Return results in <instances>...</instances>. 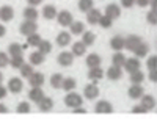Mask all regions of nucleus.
<instances>
[{"mask_svg":"<svg viewBox=\"0 0 157 119\" xmlns=\"http://www.w3.org/2000/svg\"><path fill=\"white\" fill-rule=\"evenodd\" d=\"M82 103H83V97L80 94H77V92H74V91H69L66 94V97H64V105L72 108V110L77 108V107H82Z\"/></svg>","mask_w":157,"mask_h":119,"instance_id":"1","label":"nucleus"},{"mask_svg":"<svg viewBox=\"0 0 157 119\" xmlns=\"http://www.w3.org/2000/svg\"><path fill=\"white\" fill-rule=\"evenodd\" d=\"M57 22L60 27H69V25L74 22V16H72V13L68 11V9H61L58 11V14H57Z\"/></svg>","mask_w":157,"mask_h":119,"instance_id":"2","label":"nucleus"},{"mask_svg":"<svg viewBox=\"0 0 157 119\" xmlns=\"http://www.w3.org/2000/svg\"><path fill=\"white\" fill-rule=\"evenodd\" d=\"M19 32L24 35V36H29L32 33H36L38 32V24L36 20H24L19 27Z\"/></svg>","mask_w":157,"mask_h":119,"instance_id":"3","label":"nucleus"},{"mask_svg":"<svg viewBox=\"0 0 157 119\" xmlns=\"http://www.w3.org/2000/svg\"><path fill=\"white\" fill-rule=\"evenodd\" d=\"M6 88H8V92L19 94V92H22V89H24V82L21 80V77H13V78H10Z\"/></svg>","mask_w":157,"mask_h":119,"instance_id":"4","label":"nucleus"},{"mask_svg":"<svg viewBox=\"0 0 157 119\" xmlns=\"http://www.w3.org/2000/svg\"><path fill=\"white\" fill-rule=\"evenodd\" d=\"M57 61H58V64L61 66V68H69V66H72V63H74V54L72 52H61V54H58V57H57Z\"/></svg>","mask_w":157,"mask_h":119,"instance_id":"5","label":"nucleus"},{"mask_svg":"<svg viewBox=\"0 0 157 119\" xmlns=\"http://www.w3.org/2000/svg\"><path fill=\"white\" fill-rule=\"evenodd\" d=\"M94 111L98 114H110V113H113V107L109 100H99L94 105Z\"/></svg>","mask_w":157,"mask_h":119,"instance_id":"6","label":"nucleus"},{"mask_svg":"<svg viewBox=\"0 0 157 119\" xmlns=\"http://www.w3.org/2000/svg\"><path fill=\"white\" fill-rule=\"evenodd\" d=\"M83 96L88 99V100H94L98 96H99V88H98V83H88L85 88H83Z\"/></svg>","mask_w":157,"mask_h":119,"instance_id":"7","label":"nucleus"},{"mask_svg":"<svg viewBox=\"0 0 157 119\" xmlns=\"http://www.w3.org/2000/svg\"><path fill=\"white\" fill-rule=\"evenodd\" d=\"M140 66H141L140 64V58L134 57V58H126V63H124L123 68L126 69L127 74H132V72H135V71L140 69Z\"/></svg>","mask_w":157,"mask_h":119,"instance_id":"8","label":"nucleus"},{"mask_svg":"<svg viewBox=\"0 0 157 119\" xmlns=\"http://www.w3.org/2000/svg\"><path fill=\"white\" fill-rule=\"evenodd\" d=\"M143 41V39L138 35H129L127 38H124V47L130 52H134V49Z\"/></svg>","mask_w":157,"mask_h":119,"instance_id":"9","label":"nucleus"},{"mask_svg":"<svg viewBox=\"0 0 157 119\" xmlns=\"http://www.w3.org/2000/svg\"><path fill=\"white\" fill-rule=\"evenodd\" d=\"M105 75H107V78L109 80H112V82H116V80H120V78L123 77V69L120 68V66H110V68L107 69V72H105Z\"/></svg>","mask_w":157,"mask_h":119,"instance_id":"10","label":"nucleus"},{"mask_svg":"<svg viewBox=\"0 0 157 119\" xmlns=\"http://www.w3.org/2000/svg\"><path fill=\"white\" fill-rule=\"evenodd\" d=\"M13 17H14V9H13L11 6H8V5L0 6V20L10 22V20H13Z\"/></svg>","mask_w":157,"mask_h":119,"instance_id":"11","label":"nucleus"},{"mask_svg":"<svg viewBox=\"0 0 157 119\" xmlns=\"http://www.w3.org/2000/svg\"><path fill=\"white\" fill-rule=\"evenodd\" d=\"M105 16H109L110 19H118L121 16V8H120V5H116V3H109L107 6H105Z\"/></svg>","mask_w":157,"mask_h":119,"instance_id":"12","label":"nucleus"},{"mask_svg":"<svg viewBox=\"0 0 157 119\" xmlns=\"http://www.w3.org/2000/svg\"><path fill=\"white\" fill-rule=\"evenodd\" d=\"M27 80H29L30 86H43L44 82H46V77H44L43 72H33Z\"/></svg>","mask_w":157,"mask_h":119,"instance_id":"13","label":"nucleus"},{"mask_svg":"<svg viewBox=\"0 0 157 119\" xmlns=\"http://www.w3.org/2000/svg\"><path fill=\"white\" fill-rule=\"evenodd\" d=\"M88 78H90L93 83L101 82L102 78H104V71L101 69V66H98V68H91V69L88 71Z\"/></svg>","mask_w":157,"mask_h":119,"instance_id":"14","label":"nucleus"},{"mask_svg":"<svg viewBox=\"0 0 157 119\" xmlns=\"http://www.w3.org/2000/svg\"><path fill=\"white\" fill-rule=\"evenodd\" d=\"M44 97V91L41 89V86H32V89L29 91V99L35 103H38Z\"/></svg>","mask_w":157,"mask_h":119,"instance_id":"15","label":"nucleus"},{"mask_svg":"<svg viewBox=\"0 0 157 119\" xmlns=\"http://www.w3.org/2000/svg\"><path fill=\"white\" fill-rule=\"evenodd\" d=\"M143 94H145V89H143L141 85H135V83H132V86L127 89V96H129L130 99H140Z\"/></svg>","mask_w":157,"mask_h":119,"instance_id":"16","label":"nucleus"},{"mask_svg":"<svg viewBox=\"0 0 157 119\" xmlns=\"http://www.w3.org/2000/svg\"><path fill=\"white\" fill-rule=\"evenodd\" d=\"M57 14H58V11H57V8H55L54 5H46V6L43 8V11H41V16H43L46 20L55 19Z\"/></svg>","mask_w":157,"mask_h":119,"instance_id":"17","label":"nucleus"},{"mask_svg":"<svg viewBox=\"0 0 157 119\" xmlns=\"http://www.w3.org/2000/svg\"><path fill=\"white\" fill-rule=\"evenodd\" d=\"M71 33L69 32H61V33H58V36H57V46H60V47H66V46H69L71 44Z\"/></svg>","mask_w":157,"mask_h":119,"instance_id":"18","label":"nucleus"},{"mask_svg":"<svg viewBox=\"0 0 157 119\" xmlns=\"http://www.w3.org/2000/svg\"><path fill=\"white\" fill-rule=\"evenodd\" d=\"M140 103H141L148 111H151V110L155 108V99H154L151 94H143V96L140 97Z\"/></svg>","mask_w":157,"mask_h":119,"instance_id":"19","label":"nucleus"},{"mask_svg":"<svg viewBox=\"0 0 157 119\" xmlns=\"http://www.w3.org/2000/svg\"><path fill=\"white\" fill-rule=\"evenodd\" d=\"M149 54V44L148 43H140L135 49H134V55L137 57V58H145L146 55Z\"/></svg>","mask_w":157,"mask_h":119,"instance_id":"20","label":"nucleus"},{"mask_svg":"<svg viewBox=\"0 0 157 119\" xmlns=\"http://www.w3.org/2000/svg\"><path fill=\"white\" fill-rule=\"evenodd\" d=\"M38 108H39V111H43V113H47V111H50L52 108H54V100H52L50 97H43L41 100L38 102Z\"/></svg>","mask_w":157,"mask_h":119,"instance_id":"21","label":"nucleus"},{"mask_svg":"<svg viewBox=\"0 0 157 119\" xmlns=\"http://www.w3.org/2000/svg\"><path fill=\"white\" fill-rule=\"evenodd\" d=\"M101 11L98 9V8H91L88 13H86V20H88V24L90 25H96L98 22H99V19H101Z\"/></svg>","mask_w":157,"mask_h":119,"instance_id":"22","label":"nucleus"},{"mask_svg":"<svg viewBox=\"0 0 157 119\" xmlns=\"http://www.w3.org/2000/svg\"><path fill=\"white\" fill-rule=\"evenodd\" d=\"M24 19L25 20H38V16H39V13L36 9V6H27L24 9Z\"/></svg>","mask_w":157,"mask_h":119,"instance_id":"23","label":"nucleus"},{"mask_svg":"<svg viewBox=\"0 0 157 119\" xmlns=\"http://www.w3.org/2000/svg\"><path fill=\"white\" fill-rule=\"evenodd\" d=\"M85 32V24L80 22V20H75L69 25V33L74 35V36H78V35H82Z\"/></svg>","mask_w":157,"mask_h":119,"instance_id":"24","label":"nucleus"},{"mask_svg":"<svg viewBox=\"0 0 157 119\" xmlns=\"http://www.w3.org/2000/svg\"><path fill=\"white\" fill-rule=\"evenodd\" d=\"M30 64H33V66H39V64H43L44 63V60H46V55L44 54H41L39 50H35V52H32L30 54Z\"/></svg>","mask_w":157,"mask_h":119,"instance_id":"25","label":"nucleus"},{"mask_svg":"<svg viewBox=\"0 0 157 119\" xmlns=\"http://www.w3.org/2000/svg\"><path fill=\"white\" fill-rule=\"evenodd\" d=\"M110 47H112L113 50H116V52L123 50V49H124V38L120 36V35L113 36V38L110 39Z\"/></svg>","mask_w":157,"mask_h":119,"instance_id":"26","label":"nucleus"},{"mask_svg":"<svg viewBox=\"0 0 157 119\" xmlns=\"http://www.w3.org/2000/svg\"><path fill=\"white\" fill-rule=\"evenodd\" d=\"M85 63H86V66H88V69H91V68H98V66H101L102 60H101V57H99L98 54H90V55L86 57Z\"/></svg>","mask_w":157,"mask_h":119,"instance_id":"27","label":"nucleus"},{"mask_svg":"<svg viewBox=\"0 0 157 119\" xmlns=\"http://www.w3.org/2000/svg\"><path fill=\"white\" fill-rule=\"evenodd\" d=\"M72 54L74 57H83L86 54V46L82 41H75L72 44Z\"/></svg>","mask_w":157,"mask_h":119,"instance_id":"28","label":"nucleus"},{"mask_svg":"<svg viewBox=\"0 0 157 119\" xmlns=\"http://www.w3.org/2000/svg\"><path fill=\"white\" fill-rule=\"evenodd\" d=\"M8 54H10V57H19L24 54V47L17 43H11L8 46Z\"/></svg>","mask_w":157,"mask_h":119,"instance_id":"29","label":"nucleus"},{"mask_svg":"<svg viewBox=\"0 0 157 119\" xmlns=\"http://www.w3.org/2000/svg\"><path fill=\"white\" fill-rule=\"evenodd\" d=\"M75 86H77V83H75V80H74L72 77H64V78H63V83H61L63 91H66V92L74 91V89H75Z\"/></svg>","mask_w":157,"mask_h":119,"instance_id":"30","label":"nucleus"},{"mask_svg":"<svg viewBox=\"0 0 157 119\" xmlns=\"http://www.w3.org/2000/svg\"><path fill=\"white\" fill-rule=\"evenodd\" d=\"M145 74H143L140 69L138 71H135V72H132L130 74V77H129V80H130V83H135V85H141L143 83V80H145Z\"/></svg>","mask_w":157,"mask_h":119,"instance_id":"31","label":"nucleus"},{"mask_svg":"<svg viewBox=\"0 0 157 119\" xmlns=\"http://www.w3.org/2000/svg\"><path fill=\"white\" fill-rule=\"evenodd\" d=\"M19 71H21V78H29L35 71H33V64H27V63H24L21 68H19Z\"/></svg>","mask_w":157,"mask_h":119,"instance_id":"32","label":"nucleus"},{"mask_svg":"<svg viewBox=\"0 0 157 119\" xmlns=\"http://www.w3.org/2000/svg\"><path fill=\"white\" fill-rule=\"evenodd\" d=\"M124 63H126V55L121 54V50L116 52V54H113V58H112V64L113 66H120V68H123Z\"/></svg>","mask_w":157,"mask_h":119,"instance_id":"33","label":"nucleus"},{"mask_svg":"<svg viewBox=\"0 0 157 119\" xmlns=\"http://www.w3.org/2000/svg\"><path fill=\"white\" fill-rule=\"evenodd\" d=\"M96 41V35L93 32H83L82 33V43L85 46H93Z\"/></svg>","mask_w":157,"mask_h":119,"instance_id":"34","label":"nucleus"},{"mask_svg":"<svg viewBox=\"0 0 157 119\" xmlns=\"http://www.w3.org/2000/svg\"><path fill=\"white\" fill-rule=\"evenodd\" d=\"M77 6H78V9H80L82 13H88L91 8H94V2L93 0H78Z\"/></svg>","mask_w":157,"mask_h":119,"instance_id":"35","label":"nucleus"},{"mask_svg":"<svg viewBox=\"0 0 157 119\" xmlns=\"http://www.w3.org/2000/svg\"><path fill=\"white\" fill-rule=\"evenodd\" d=\"M63 78H64V77H63L61 74H58V72L54 74V75L50 77V86L55 88V89H60V88H61V83H63Z\"/></svg>","mask_w":157,"mask_h":119,"instance_id":"36","label":"nucleus"},{"mask_svg":"<svg viewBox=\"0 0 157 119\" xmlns=\"http://www.w3.org/2000/svg\"><path fill=\"white\" fill-rule=\"evenodd\" d=\"M41 39H43V38L38 35V32H36V33H32V35L27 36V44L32 46V47H38L39 43H41Z\"/></svg>","mask_w":157,"mask_h":119,"instance_id":"37","label":"nucleus"},{"mask_svg":"<svg viewBox=\"0 0 157 119\" xmlns=\"http://www.w3.org/2000/svg\"><path fill=\"white\" fill-rule=\"evenodd\" d=\"M30 110H32L30 103H29V102H25V100L19 102V103H17V107H16V111H17L19 114H27V113H30Z\"/></svg>","mask_w":157,"mask_h":119,"instance_id":"38","label":"nucleus"},{"mask_svg":"<svg viewBox=\"0 0 157 119\" xmlns=\"http://www.w3.org/2000/svg\"><path fill=\"white\" fill-rule=\"evenodd\" d=\"M38 50L41 52V54H44V55L50 54V52H52V44H50V41H44V39H41V43H39V46H38Z\"/></svg>","mask_w":157,"mask_h":119,"instance_id":"39","label":"nucleus"},{"mask_svg":"<svg viewBox=\"0 0 157 119\" xmlns=\"http://www.w3.org/2000/svg\"><path fill=\"white\" fill-rule=\"evenodd\" d=\"M24 63H25V61H24V57H22V55H19V57H11V58H10V66H11V68H14V69H19Z\"/></svg>","mask_w":157,"mask_h":119,"instance_id":"40","label":"nucleus"},{"mask_svg":"<svg viewBox=\"0 0 157 119\" xmlns=\"http://www.w3.org/2000/svg\"><path fill=\"white\" fill-rule=\"evenodd\" d=\"M99 25H101V28H110L112 25H113V19H110L109 16H101V19H99V22H98Z\"/></svg>","mask_w":157,"mask_h":119,"instance_id":"41","label":"nucleus"},{"mask_svg":"<svg viewBox=\"0 0 157 119\" xmlns=\"http://www.w3.org/2000/svg\"><path fill=\"white\" fill-rule=\"evenodd\" d=\"M146 22L149 25H157V11L151 9L148 11V14H146Z\"/></svg>","mask_w":157,"mask_h":119,"instance_id":"42","label":"nucleus"},{"mask_svg":"<svg viewBox=\"0 0 157 119\" xmlns=\"http://www.w3.org/2000/svg\"><path fill=\"white\" fill-rule=\"evenodd\" d=\"M146 68H148V71H151V69H157V55H151V57L148 58V61H146Z\"/></svg>","mask_w":157,"mask_h":119,"instance_id":"43","label":"nucleus"},{"mask_svg":"<svg viewBox=\"0 0 157 119\" xmlns=\"http://www.w3.org/2000/svg\"><path fill=\"white\" fill-rule=\"evenodd\" d=\"M6 66H10V57L5 52H0V69L6 68Z\"/></svg>","mask_w":157,"mask_h":119,"instance_id":"44","label":"nucleus"},{"mask_svg":"<svg viewBox=\"0 0 157 119\" xmlns=\"http://www.w3.org/2000/svg\"><path fill=\"white\" fill-rule=\"evenodd\" d=\"M132 113H135V114H145V113H148V110L143 107L141 103H138V105H135V107L132 108Z\"/></svg>","mask_w":157,"mask_h":119,"instance_id":"45","label":"nucleus"},{"mask_svg":"<svg viewBox=\"0 0 157 119\" xmlns=\"http://www.w3.org/2000/svg\"><path fill=\"white\" fill-rule=\"evenodd\" d=\"M148 78L152 83H157V69H151L149 74H148Z\"/></svg>","mask_w":157,"mask_h":119,"instance_id":"46","label":"nucleus"},{"mask_svg":"<svg viewBox=\"0 0 157 119\" xmlns=\"http://www.w3.org/2000/svg\"><path fill=\"white\" fill-rule=\"evenodd\" d=\"M135 5V0H121V6L123 8H132Z\"/></svg>","mask_w":157,"mask_h":119,"instance_id":"47","label":"nucleus"},{"mask_svg":"<svg viewBox=\"0 0 157 119\" xmlns=\"http://www.w3.org/2000/svg\"><path fill=\"white\" fill-rule=\"evenodd\" d=\"M6 94H8V88H6V86H3L2 83H0V100L5 99V97H6Z\"/></svg>","mask_w":157,"mask_h":119,"instance_id":"48","label":"nucleus"},{"mask_svg":"<svg viewBox=\"0 0 157 119\" xmlns=\"http://www.w3.org/2000/svg\"><path fill=\"white\" fill-rule=\"evenodd\" d=\"M149 2L151 0H135V5H138L140 8H146L149 6Z\"/></svg>","mask_w":157,"mask_h":119,"instance_id":"49","label":"nucleus"},{"mask_svg":"<svg viewBox=\"0 0 157 119\" xmlns=\"http://www.w3.org/2000/svg\"><path fill=\"white\" fill-rule=\"evenodd\" d=\"M43 2H44V0H27L29 6H38V5H41Z\"/></svg>","mask_w":157,"mask_h":119,"instance_id":"50","label":"nucleus"},{"mask_svg":"<svg viewBox=\"0 0 157 119\" xmlns=\"http://www.w3.org/2000/svg\"><path fill=\"white\" fill-rule=\"evenodd\" d=\"M5 35H6V27L3 24H0V38H3Z\"/></svg>","mask_w":157,"mask_h":119,"instance_id":"51","label":"nucleus"},{"mask_svg":"<svg viewBox=\"0 0 157 119\" xmlns=\"http://www.w3.org/2000/svg\"><path fill=\"white\" fill-rule=\"evenodd\" d=\"M149 6H151V9L157 11V0H151V2H149Z\"/></svg>","mask_w":157,"mask_h":119,"instance_id":"52","label":"nucleus"},{"mask_svg":"<svg viewBox=\"0 0 157 119\" xmlns=\"http://www.w3.org/2000/svg\"><path fill=\"white\" fill-rule=\"evenodd\" d=\"M0 113H8V107L5 103H0Z\"/></svg>","mask_w":157,"mask_h":119,"instance_id":"53","label":"nucleus"},{"mask_svg":"<svg viewBox=\"0 0 157 119\" xmlns=\"http://www.w3.org/2000/svg\"><path fill=\"white\" fill-rule=\"evenodd\" d=\"M74 113H86V110L85 108H82V107H77V108H74Z\"/></svg>","mask_w":157,"mask_h":119,"instance_id":"54","label":"nucleus"},{"mask_svg":"<svg viewBox=\"0 0 157 119\" xmlns=\"http://www.w3.org/2000/svg\"><path fill=\"white\" fill-rule=\"evenodd\" d=\"M2 82H3V74L0 72V83H2Z\"/></svg>","mask_w":157,"mask_h":119,"instance_id":"55","label":"nucleus"}]
</instances>
